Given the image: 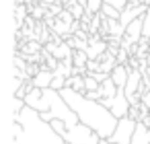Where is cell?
I'll use <instances>...</instances> for the list:
<instances>
[{"label": "cell", "instance_id": "cell-1", "mask_svg": "<svg viewBox=\"0 0 150 144\" xmlns=\"http://www.w3.org/2000/svg\"><path fill=\"white\" fill-rule=\"evenodd\" d=\"M64 101L74 109V113L78 115L80 123L88 126L91 130H95L101 138H111V134L117 128V117L111 113L109 107H105L101 101H93L88 99L84 93L74 91L72 87H64L62 91Z\"/></svg>", "mask_w": 150, "mask_h": 144}, {"label": "cell", "instance_id": "cell-2", "mask_svg": "<svg viewBox=\"0 0 150 144\" xmlns=\"http://www.w3.org/2000/svg\"><path fill=\"white\" fill-rule=\"evenodd\" d=\"M13 144H66V140L37 109L25 105L21 113L13 115Z\"/></svg>", "mask_w": 150, "mask_h": 144}, {"label": "cell", "instance_id": "cell-3", "mask_svg": "<svg viewBox=\"0 0 150 144\" xmlns=\"http://www.w3.org/2000/svg\"><path fill=\"white\" fill-rule=\"evenodd\" d=\"M136 126H138V119H134V117H129V115L119 117L115 132H113L111 138H107V140H109L111 144H132V138H134Z\"/></svg>", "mask_w": 150, "mask_h": 144}, {"label": "cell", "instance_id": "cell-4", "mask_svg": "<svg viewBox=\"0 0 150 144\" xmlns=\"http://www.w3.org/2000/svg\"><path fill=\"white\" fill-rule=\"evenodd\" d=\"M101 103L105 105V107H109L111 109V113L119 119V117H125V115H129V109H132V103L127 101V97H125V91L123 89H117V95L115 97H103L101 99Z\"/></svg>", "mask_w": 150, "mask_h": 144}, {"label": "cell", "instance_id": "cell-5", "mask_svg": "<svg viewBox=\"0 0 150 144\" xmlns=\"http://www.w3.org/2000/svg\"><path fill=\"white\" fill-rule=\"evenodd\" d=\"M146 11H148V4H138V6L127 4V6H125V11H121L119 23H121L123 27H127L132 21H136V19H140V17H144V15H146Z\"/></svg>", "mask_w": 150, "mask_h": 144}, {"label": "cell", "instance_id": "cell-6", "mask_svg": "<svg viewBox=\"0 0 150 144\" xmlns=\"http://www.w3.org/2000/svg\"><path fill=\"white\" fill-rule=\"evenodd\" d=\"M25 103H27L29 107L37 109L39 113H43V111H45V103H43V89H37V87H33V89L27 93V97H25Z\"/></svg>", "mask_w": 150, "mask_h": 144}, {"label": "cell", "instance_id": "cell-7", "mask_svg": "<svg viewBox=\"0 0 150 144\" xmlns=\"http://www.w3.org/2000/svg\"><path fill=\"white\" fill-rule=\"evenodd\" d=\"M52 80H54V70H50V68H41L31 78L33 87H37V89H50L52 87Z\"/></svg>", "mask_w": 150, "mask_h": 144}, {"label": "cell", "instance_id": "cell-8", "mask_svg": "<svg viewBox=\"0 0 150 144\" xmlns=\"http://www.w3.org/2000/svg\"><path fill=\"white\" fill-rule=\"evenodd\" d=\"M127 76H129V66H125V64H117L115 70L111 72V78H113V82L117 84V89H125Z\"/></svg>", "mask_w": 150, "mask_h": 144}, {"label": "cell", "instance_id": "cell-9", "mask_svg": "<svg viewBox=\"0 0 150 144\" xmlns=\"http://www.w3.org/2000/svg\"><path fill=\"white\" fill-rule=\"evenodd\" d=\"M132 144H150V126H146L144 121H138Z\"/></svg>", "mask_w": 150, "mask_h": 144}, {"label": "cell", "instance_id": "cell-10", "mask_svg": "<svg viewBox=\"0 0 150 144\" xmlns=\"http://www.w3.org/2000/svg\"><path fill=\"white\" fill-rule=\"evenodd\" d=\"M99 91H101V99H103V97H107V99H109V97H115V95H117V84H115V82H113V78L109 76L107 80H103V82H101V89H99Z\"/></svg>", "mask_w": 150, "mask_h": 144}, {"label": "cell", "instance_id": "cell-11", "mask_svg": "<svg viewBox=\"0 0 150 144\" xmlns=\"http://www.w3.org/2000/svg\"><path fill=\"white\" fill-rule=\"evenodd\" d=\"M66 87H72L74 91L78 93H86V84H84V76H78V74H72L68 78V84Z\"/></svg>", "mask_w": 150, "mask_h": 144}, {"label": "cell", "instance_id": "cell-12", "mask_svg": "<svg viewBox=\"0 0 150 144\" xmlns=\"http://www.w3.org/2000/svg\"><path fill=\"white\" fill-rule=\"evenodd\" d=\"M27 13H29V9H27V6H23V4H19V6H15V15H17V23H15V31L23 27V23H21V21H23V19L27 17Z\"/></svg>", "mask_w": 150, "mask_h": 144}, {"label": "cell", "instance_id": "cell-13", "mask_svg": "<svg viewBox=\"0 0 150 144\" xmlns=\"http://www.w3.org/2000/svg\"><path fill=\"white\" fill-rule=\"evenodd\" d=\"M101 13H103V17H107V19H119V17H121V11L115 9V6H111V4H103Z\"/></svg>", "mask_w": 150, "mask_h": 144}, {"label": "cell", "instance_id": "cell-14", "mask_svg": "<svg viewBox=\"0 0 150 144\" xmlns=\"http://www.w3.org/2000/svg\"><path fill=\"white\" fill-rule=\"evenodd\" d=\"M68 11L74 15V19H76V21H80L82 17H86V9H84L82 4H72V6H68Z\"/></svg>", "mask_w": 150, "mask_h": 144}, {"label": "cell", "instance_id": "cell-15", "mask_svg": "<svg viewBox=\"0 0 150 144\" xmlns=\"http://www.w3.org/2000/svg\"><path fill=\"white\" fill-rule=\"evenodd\" d=\"M68 84V78L66 76H62V74H54V80H52V89H56V91H62L64 87Z\"/></svg>", "mask_w": 150, "mask_h": 144}, {"label": "cell", "instance_id": "cell-16", "mask_svg": "<svg viewBox=\"0 0 150 144\" xmlns=\"http://www.w3.org/2000/svg\"><path fill=\"white\" fill-rule=\"evenodd\" d=\"M84 84H86V91H99V89H101V82H99L93 74H86V76H84Z\"/></svg>", "mask_w": 150, "mask_h": 144}, {"label": "cell", "instance_id": "cell-17", "mask_svg": "<svg viewBox=\"0 0 150 144\" xmlns=\"http://www.w3.org/2000/svg\"><path fill=\"white\" fill-rule=\"evenodd\" d=\"M101 9H103V0H88V6H86L88 15H97L101 13Z\"/></svg>", "mask_w": 150, "mask_h": 144}, {"label": "cell", "instance_id": "cell-18", "mask_svg": "<svg viewBox=\"0 0 150 144\" xmlns=\"http://www.w3.org/2000/svg\"><path fill=\"white\" fill-rule=\"evenodd\" d=\"M103 4H111V6L119 9V11H125V6H127V0H103Z\"/></svg>", "mask_w": 150, "mask_h": 144}, {"label": "cell", "instance_id": "cell-19", "mask_svg": "<svg viewBox=\"0 0 150 144\" xmlns=\"http://www.w3.org/2000/svg\"><path fill=\"white\" fill-rule=\"evenodd\" d=\"M144 37L150 39V4H148V11L144 15Z\"/></svg>", "mask_w": 150, "mask_h": 144}, {"label": "cell", "instance_id": "cell-20", "mask_svg": "<svg viewBox=\"0 0 150 144\" xmlns=\"http://www.w3.org/2000/svg\"><path fill=\"white\" fill-rule=\"evenodd\" d=\"M127 56H129V52H125V50H121V52H117V62L119 64H127Z\"/></svg>", "mask_w": 150, "mask_h": 144}, {"label": "cell", "instance_id": "cell-21", "mask_svg": "<svg viewBox=\"0 0 150 144\" xmlns=\"http://www.w3.org/2000/svg\"><path fill=\"white\" fill-rule=\"evenodd\" d=\"M84 95L88 99H93V101H101V91H86Z\"/></svg>", "mask_w": 150, "mask_h": 144}, {"label": "cell", "instance_id": "cell-22", "mask_svg": "<svg viewBox=\"0 0 150 144\" xmlns=\"http://www.w3.org/2000/svg\"><path fill=\"white\" fill-rule=\"evenodd\" d=\"M140 103H142L144 107H148V109H150V91H146V93L142 95V101H140Z\"/></svg>", "mask_w": 150, "mask_h": 144}, {"label": "cell", "instance_id": "cell-23", "mask_svg": "<svg viewBox=\"0 0 150 144\" xmlns=\"http://www.w3.org/2000/svg\"><path fill=\"white\" fill-rule=\"evenodd\" d=\"M39 4H43V6H52L54 2H58V0H37Z\"/></svg>", "mask_w": 150, "mask_h": 144}, {"label": "cell", "instance_id": "cell-24", "mask_svg": "<svg viewBox=\"0 0 150 144\" xmlns=\"http://www.w3.org/2000/svg\"><path fill=\"white\" fill-rule=\"evenodd\" d=\"M144 4H150V0H144Z\"/></svg>", "mask_w": 150, "mask_h": 144}]
</instances>
